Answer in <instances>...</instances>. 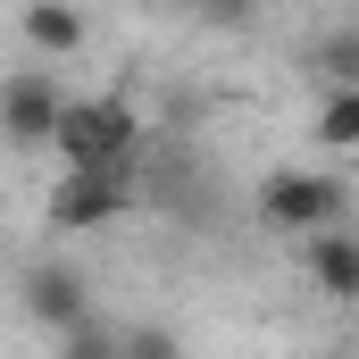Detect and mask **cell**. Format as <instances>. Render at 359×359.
I'll list each match as a JSON object with an SVG mask.
<instances>
[{
  "label": "cell",
  "instance_id": "1",
  "mask_svg": "<svg viewBox=\"0 0 359 359\" xmlns=\"http://www.w3.org/2000/svg\"><path fill=\"white\" fill-rule=\"evenodd\" d=\"M50 151H59L67 168H134V151H142V117H134L126 92H84V100L67 92Z\"/></svg>",
  "mask_w": 359,
  "mask_h": 359
},
{
  "label": "cell",
  "instance_id": "2",
  "mask_svg": "<svg viewBox=\"0 0 359 359\" xmlns=\"http://www.w3.org/2000/svg\"><path fill=\"white\" fill-rule=\"evenodd\" d=\"M259 217L268 226H284V234H334L343 217H351V184L326 176V168H276L268 184H259Z\"/></svg>",
  "mask_w": 359,
  "mask_h": 359
},
{
  "label": "cell",
  "instance_id": "3",
  "mask_svg": "<svg viewBox=\"0 0 359 359\" xmlns=\"http://www.w3.org/2000/svg\"><path fill=\"white\" fill-rule=\"evenodd\" d=\"M126 209H134V168H67L50 184V226L59 234H92Z\"/></svg>",
  "mask_w": 359,
  "mask_h": 359
},
{
  "label": "cell",
  "instance_id": "4",
  "mask_svg": "<svg viewBox=\"0 0 359 359\" xmlns=\"http://www.w3.org/2000/svg\"><path fill=\"white\" fill-rule=\"evenodd\" d=\"M59 109H67V92L50 67H17L8 84H0V142L8 151H42L50 134H59Z\"/></svg>",
  "mask_w": 359,
  "mask_h": 359
},
{
  "label": "cell",
  "instance_id": "5",
  "mask_svg": "<svg viewBox=\"0 0 359 359\" xmlns=\"http://www.w3.org/2000/svg\"><path fill=\"white\" fill-rule=\"evenodd\" d=\"M25 318H34L42 334H76V326H92L84 276L67 268V259H34V268H25Z\"/></svg>",
  "mask_w": 359,
  "mask_h": 359
},
{
  "label": "cell",
  "instance_id": "6",
  "mask_svg": "<svg viewBox=\"0 0 359 359\" xmlns=\"http://www.w3.org/2000/svg\"><path fill=\"white\" fill-rule=\"evenodd\" d=\"M309 284L326 292V301H359V234L351 226H334V234H309Z\"/></svg>",
  "mask_w": 359,
  "mask_h": 359
},
{
  "label": "cell",
  "instance_id": "7",
  "mask_svg": "<svg viewBox=\"0 0 359 359\" xmlns=\"http://www.w3.org/2000/svg\"><path fill=\"white\" fill-rule=\"evenodd\" d=\"M17 25H25V42H34L42 59H76V50L92 42V17H84V8H50V0H42V8H25Z\"/></svg>",
  "mask_w": 359,
  "mask_h": 359
},
{
  "label": "cell",
  "instance_id": "8",
  "mask_svg": "<svg viewBox=\"0 0 359 359\" xmlns=\"http://www.w3.org/2000/svg\"><path fill=\"white\" fill-rule=\"evenodd\" d=\"M318 67H326V92H359V25H334L318 42Z\"/></svg>",
  "mask_w": 359,
  "mask_h": 359
},
{
  "label": "cell",
  "instance_id": "9",
  "mask_svg": "<svg viewBox=\"0 0 359 359\" xmlns=\"http://www.w3.org/2000/svg\"><path fill=\"white\" fill-rule=\"evenodd\" d=\"M318 134H326L334 151H359V92H326V100H318Z\"/></svg>",
  "mask_w": 359,
  "mask_h": 359
},
{
  "label": "cell",
  "instance_id": "10",
  "mask_svg": "<svg viewBox=\"0 0 359 359\" xmlns=\"http://www.w3.org/2000/svg\"><path fill=\"white\" fill-rule=\"evenodd\" d=\"M117 359H184V343L168 326H126V334H117Z\"/></svg>",
  "mask_w": 359,
  "mask_h": 359
},
{
  "label": "cell",
  "instance_id": "11",
  "mask_svg": "<svg viewBox=\"0 0 359 359\" xmlns=\"http://www.w3.org/2000/svg\"><path fill=\"white\" fill-rule=\"evenodd\" d=\"M50 359H117V334L92 318V326H76V334H59V351Z\"/></svg>",
  "mask_w": 359,
  "mask_h": 359
}]
</instances>
